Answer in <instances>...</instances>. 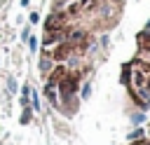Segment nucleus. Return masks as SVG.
Returning a JSON list of instances; mask_svg holds the SVG:
<instances>
[{
	"mask_svg": "<svg viewBox=\"0 0 150 145\" xmlns=\"http://www.w3.org/2000/svg\"><path fill=\"white\" fill-rule=\"evenodd\" d=\"M148 129H150V126H148Z\"/></svg>",
	"mask_w": 150,
	"mask_h": 145,
	"instance_id": "7ed1b4c3",
	"label": "nucleus"
},
{
	"mask_svg": "<svg viewBox=\"0 0 150 145\" xmlns=\"http://www.w3.org/2000/svg\"><path fill=\"white\" fill-rule=\"evenodd\" d=\"M124 5L127 0H52L42 37V70L45 94L59 112L77 110L80 87L91 68L89 56L117 26Z\"/></svg>",
	"mask_w": 150,
	"mask_h": 145,
	"instance_id": "f257e3e1",
	"label": "nucleus"
},
{
	"mask_svg": "<svg viewBox=\"0 0 150 145\" xmlns=\"http://www.w3.org/2000/svg\"><path fill=\"white\" fill-rule=\"evenodd\" d=\"M122 82L129 91V96L148 108L150 105V23L138 33L136 40V54L122 70Z\"/></svg>",
	"mask_w": 150,
	"mask_h": 145,
	"instance_id": "f03ea898",
	"label": "nucleus"
}]
</instances>
